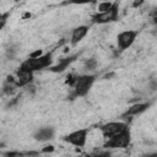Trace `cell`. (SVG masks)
Returning a JSON list of instances; mask_svg holds the SVG:
<instances>
[{
	"label": "cell",
	"mask_w": 157,
	"mask_h": 157,
	"mask_svg": "<svg viewBox=\"0 0 157 157\" xmlns=\"http://www.w3.org/2000/svg\"><path fill=\"white\" fill-rule=\"evenodd\" d=\"M40 55H43V52H42L40 49H37V50H34L33 53H31L28 58H31V59H36V58H39Z\"/></svg>",
	"instance_id": "d6986e66"
},
{
	"label": "cell",
	"mask_w": 157,
	"mask_h": 157,
	"mask_svg": "<svg viewBox=\"0 0 157 157\" xmlns=\"http://www.w3.org/2000/svg\"><path fill=\"white\" fill-rule=\"evenodd\" d=\"M150 88H151L152 91H156V90H157V80H151V82H150Z\"/></svg>",
	"instance_id": "44dd1931"
},
{
	"label": "cell",
	"mask_w": 157,
	"mask_h": 157,
	"mask_svg": "<svg viewBox=\"0 0 157 157\" xmlns=\"http://www.w3.org/2000/svg\"><path fill=\"white\" fill-rule=\"evenodd\" d=\"M88 29H90V27L86 26V25L75 27V28L72 29V32H71V38H70L71 44H72V45L78 44V43L86 37V34L88 33Z\"/></svg>",
	"instance_id": "7c38bea8"
},
{
	"label": "cell",
	"mask_w": 157,
	"mask_h": 157,
	"mask_svg": "<svg viewBox=\"0 0 157 157\" xmlns=\"http://www.w3.org/2000/svg\"><path fill=\"white\" fill-rule=\"evenodd\" d=\"M88 132H90V131H88V129H86V128H85V129H78V130H75V131L67 134L66 136H64L63 140H64L65 142H67V144L75 146V147L81 148V147H83V146L86 145V142H87Z\"/></svg>",
	"instance_id": "8992f818"
},
{
	"label": "cell",
	"mask_w": 157,
	"mask_h": 157,
	"mask_svg": "<svg viewBox=\"0 0 157 157\" xmlns=\"http://www.w3.org/2000/svg\"><path fill=\"white\" fill-rule=\"evenodd\" d=\"M97 76L86 74V75H78L75 86L72 87V92L70 94V99H75L78 97H85L91 91Z\"/></svg>",
	"instance_id": "6da1fadb"
},
{
	"label": "cell",
	"mask_w": 157,
	"mask_h": 157,
	"mask_svg": "<svg viewBox=\"0 0 157 157\" xmlns=\"http://www.w3.org/2000/svg\"><path fill=\"white\" fill-rule=\"evenodd\" d=\"M131 144V132L130 129L125 130L124 132L105 140V142L103 144V148L105 150H117V148H126L129 147Z\"/></svg>",
	"instance_id": "3957f363"
},
{
	"label": "cell",
	"mask_w": 157,
	"mask_h": 157,
	"mask_svg": "<svg viewBox=\"0 0 157 157\" xmlns=\"http://www.w3.org/2000/svg\"><path fill=\"white\" fill-rule=\"evenodd\" d=\"M137 34H139V33H137L136 31H131V29L120 32V33L118 34V37H117V44H118L119 50L123 52V50H126L128 48H130V47L134 44V42H135Z\"/></svg>",
	"instance_id": "52a82bcc"
},
{
	"label": "cell",
	"mask_w": 157,
	"mask_h": 157,
	"mask_svg": "<svg viewBox=\"0 0 157 157\" xmlns=\"http://www.w3.org/2000/svg\"><path fill=\"white\" fill-rule=\"evenodd\" d=\"M97 65H98L97 59H94V58H90V59H87V60L85 61V64H83V69H85L86 71H94V70L97 69Z\"/></svg>",
	"instance_id": "9a60e30c"
},
{
	"label": "cell",
	"mask_w": 157,
	"mask_h": 157,
	"mask_svg": "<svg viewBox=\"0 0 157 157\" xmlns=\"http://www.w3.org/2000/svg\"><path fill=\"white\" fill-rule=\"evenodd\" d=\"M16 52H17V49H15L13 47H11V48H9V49H7V56H9L10 59H12Z\"/></svg>",
	"instance_id": "ffe728a7"
},
{
	"label": "cell",
	"mask_w": 157,
	"mask_h": 157,
	"mask_svg": "<svg viewBox=\"0 0 157 157\" xmlns=\"http://www.w3.org/2000/svg\"><path fill=\"white\" fill-rule=\"evenodd\" d=\"M16 85L17 87H27L33 82V72L18 67L16 71Z\"/></svg>",
	"instance_id": "9c48e42d"
},
{
	"label": "cell",
	"mask_w": 157,
	"mask_h": 157,
	"mask_svg": "<svg viewBox=\"0 0 157 157\" xmlns=\"http://www.w3.org/2000/svg\"><path fill=\"white\" fill-rule=\"evenodd\" d=\"M151 16H152L153 21H155V22H157V9H155V10L151 12Z\"/></svg>",
	"instance_id": "603a6c76"
},
{
	"label": "cell",
	"mask_w": 157,
	"mask_h": 157,
	"mask_svg": "<svg viewBox=\"0 0 157 157\" xmlns=\"http://www.w3.org/2000/svg\"><path fill=\"white\" fill-rule=\"evenodd\" d=\"M150 107H151V102H137V103H134L121 114V118L126 119V118H130V117L140 115L144 112H146Z\"/></svg>",
	"instance_id": "ba28073f"
},
{
	"label": "cell",
	"mask_w": 157,
	"mask_h": 157,
	"mask_svg": "<svg viewBox=\"0 0 157 157\" xmlns=\"http://www.w3.org/2000/svg\"><path fill=\"white\" fill-rule=\"evenodd\" d=\"M80 56V53H76V54H72V55H69L66 58H63L58 61L56 65H53L52 67H49L48 70H50L52 72H63L65 69H67L77 58Z\"/></svg>",
	"instance_id": "8fae6325"
},
{
	"label": "cell",
	"mask_w": 157,
	"mask_h": 157,
	"mask_svg": "<svg viewBox=\"0 0 157 157\" xmlns=\"http://www.w3.org/2000/svg\"><path fill=\"white\" fill-rule=\"evenodd\" d=\"M140 157H157V152H148V153L141 155Z\"/></svg>",
	"instance_id": "7402d4cb"
},
{
	"label": "cell",
	"mask_w": 157,
	"mask_h": 157,
	"mask_svg": "<svg viewBox=\"0 0 157 157\" xmlns=\"http://www.w3.org/2000/svg\"><path fill=\"white\" fill-rule=\"evenodd\" d=\"M40 152L38 151H4L2 157H38Z\"/></svg>",
	"instance_id": "4fadbf2b"
},
{
	"label": "cell",
	"mask_w": 157,
	"mask_h": 157,
	"mask_svg": "<svg viewBox=\"0 0 157 157\" xmlns=\"http://www.w3.org/2000/svg\"><path fill=\"white\" fill-rule=\"evenodd\" d=\"M112 6H113V2H108V1L99 2L98 4V12H105V11L110 10Z\"/></svg>",
	"instance_id": "2e32d148"
},
{
	"label": "cell",
	"mask_w": 157,
	"mask_h": 157,
	"mask_svg": "<svg viewBox=\"0 0 157 157\" xmlns=\"http://www.w3.org/2000/svg\"><path fill=\"white\" fill-rule=\"evenodd\" d=\"M52 66H53V52L45 53V54H43V55H40L39 58H36V59L28 58L23 63H21V65H20L21 69L28 70L31 72L39 71V70H43V69H49Z\"/></svg>",
	"instance_id": "7a4b0ae2"
},
{
	"label": "cell",
	"mask_w": 157,
	"mask_h": 157,
	"mask_svg": "<svg viewBox=\"0 0 157 157\" xmlns=\"http://www.w3.org/2000/svg\"><path fill=\"white\" fill-rule=\"evenodd\" d=\"M128 129H129V125L125 121H109V123H105L99 126V130L105 140H109V139L124 132Z\"/></svg>",
	"instance_id": "277c9868"
},
{
	"label": "cell",
	"mask_w": 157,
	"mask_h": 157,
	"mask_svg": "<svg viewBox=\"0 0 157 157\" xmlns=\"http://www.w3.org/2000/svg\"><path fill=\"white\" fill-rule=\"evenodd\" d=\"M54 135H55V129L53 126H43L34 131L33 139L39 142H45L54 139Z\"/></svg>",
	"instance_id": "30bf717a"
},
{
	"label": "cell",
	"mask_w": 157,
	"mask_h": 157,
	"mask_svg": "<svg viewBox=\"0 0 157 157\" xmlns=\"http://www.w3.org/2000/svg\"><path fill=\"white\" fill-rule=\"evenodd\" d=\"M77 77H78V75H75V74H69V75L66 76L65 83H66V85H69L70 87H74V86H75V83H76Z\"/></svg>",
	"instance_id": "e0dca14e"
},
{
	"label": "cell",
	"mask_w": 157,
	"mask_h": 157,
	"mask_svg": "<svg viewBox=\"0 0 157 157\" xmlns=\"http://www.w3.org/2000/svg\"><path fill=\"white\" fill-rule=\"evenodd\" d=\"M142 4H144V1H135V2L132 4V6H134V7H139V6H141Z\"/></svg>",
	"instance_id": "cb8c5ba5"
},
{
	"label": "cell",
	"mask_w": 157,
	"mask_h": 157,
	"mask_svg": "<svg viewBox=\"0 0 157 157\" xmlns=\"http://www.w3.org/2000/svg\"><path fill=\"white\" fill-rule=\"evenodd\" d=\"M118 16H119V4L115 1L113 2V6L110 10L105 12H96L94 15H92L91 20L93 23H97V25H107L110 22H115L118 20Z\"/></svg>",
	"instance_id": "5b68a950"
},
{
	"label": "cell",
	"mask_w": 157,
	"mask_h": 157,
	"mask_svg": "<svg viewBox=\"0 0 157 157\" xmlns=\"http://www.w3.org/2000/svg\"><path fill=\"white\" fill-rule=\"evenodd\" d=\"M9 17H10V11L4 12V13H1V15H0V28H4V27H5L6 21H7V18H9Z\"/></svg>",
	"instance_id": "ac0fdd59"
},
{
	"label": "cell",
	"mask_w": 157,
	"mask_h": 157,
	"mask_svg": "<svg viewBox=\"0 0 157 157\" xmlns=\"http://www.w3.org/2000/svg\"><path fill=\"white\" fill-rule=\"evenodd\" d=\"M85 157H112V151L110 150H94L90 153H86Z\"/></svg>",
	"instance_id": "5bb4252c"
}]
</instances>
